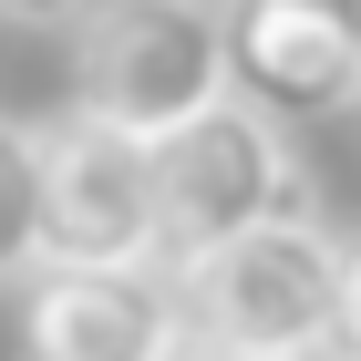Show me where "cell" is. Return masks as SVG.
I'll return each mask as SVG.
<instances>
[{"label": "cell", "mask_w": 361, "mask_h": 361, "mask_svg": "<svg viewBox=\"0 0 361 361\" xmlns=\"http://www.w3.org/2000/svg\"><path fill=\"white\" fill-rule=\"evenodd\" d=\"M227 104V0H93L73 21V114L166 145Z\"/></svg>", "instance_id": "6da1fadb"}, {"label": "cell", "mask_w": 361, "mask_h": 361, "mask_svg": "<svg viewBox=\"0 0 361 361\" xmlns=\"http://www.w3.org/2000/svg\"><path fill=\"white\" fill-rule=\"evenodd\" d=\"M155 207H166V269H196L248 227L310 217V176L289 155V124L227 93L155 145Z\"/></svg>", "instance_id": "7a4b0ae2"}, {"label": "cell", "mask_w": 361, "mask_h": 361, "mask_svg": "<svg viewBox=\"0 0 361 361\" xmlns=\"http://www.w3.org/2000/svg\"><path fill=\"white\" fill-rule=\"evenodd\" d=\"M341 248H351V238H331L320 217H279V227L227 238L217 258L176 269L186 331L238 341V351H269V361H331V331H341Z\"/></svg>", "instance_id": "3957f363"}, {"label": "cell", "mask_w": 361, "mask_h": 361, "mask_svg": "<svg viewBox=\"0 0 361 361\" xmlns=\"http://www.w3.org/2000/svg\"><path fill=\"white\" fill-rule=\"evenodd\" d=\"M52 166V269H166V207H155V145L93 114H62L42 135Z\"/></svg>", "instance_id": "277c9868"}, {"label": "cell", "mask_w": 361, "mask_h": 361, "mask_svg": "<svg viewBox=\"0 0 361 361\" xmlns=\"http://www.w3.org/2000/svg\"><path fill=\"white\" fill-rule=\"evenodd\" d=\"M227 93L279 124L361 104V11L351 0H227Z\"/></svg>", "instance_id": "5b68a950"}, {"label": "cell", "mask_w": 361, "mask_h": 361, "mask_svg": "<svg viewBox=\"0 0 361 361\" xmlns=\"http://www.w3.org/2000/svg\"><path fill=\"white\" fill-rule=\"evenodd\" d=\"M176 341V269H42L21 300V361H166Z\"/></svg>", "instance_id": "8992f818"}, {"label": "cell", "mask_w": 361, "mask_h": 361, "mask_svg": "<svg viewBox=\"0 0 361 361\" xmlns=\"http://www.w3.org/2000/svg\"><path fill=\"white\" fill-rule=\"evenodd\" d=\"M42 269H52V166H42V135L0 114V279Z\"/></svg>", "instance_id": "52a82bcc"}, {"label": "cell", "mask_w": 361, "mask_h": 361, "mask_svg": "<svg viewBox=\"0 0 361 361\" xmlns=\"http://www.w3.org/2000/svg\"><path fill=\"white\" fill-rule=\"evenodd\" d=\"M331 361H361V238L341 248V331H331Z\"/></svg>", "instance_id": "ba28073f"}, {"label": "cell", "mask_w": 361, "mask_h": 361, "mask_svg": "<svg viewBox=\"0 0 361 361\" xmlns=\"http://www.w3.org/2000/svg\"><path fill=\"white\" fill-rule=\"evenodd\" d=\"M93 0H0V21H21V31H62V21H83Z\"/></svg>", "instance_id": "9c48e42d"}, {"label": "cell", "mask_w": 361, "mask_h": 361, "mask_svg": "<svg viewBox=\"0 0 361 361\" xmlns=\"http://www.w3.org/2000/svg\"><path fill=\"white\" fill-rule=\"evenodd\" d=\"M166 361H269V351H238V341H207V331H186Z\"/></svg>", "instance_id": "30bf717a"}, {"label": "cell", "mask_w": 361, "mask_h": 361, "mask_svg": "<svg viewBox=\"0 0 361 361\" xmlns=\"http://www.w3.org/2000/svg\"><path fill=\"white\" fill-rule=\"evenodd\" d=\"M351 11H361V0H351Z\"/></svg>", "instance_id": "8fae6325"}, {"label": "cell", "mask_w": 361, "mask_h": 361, "mask_svg": "<svg viewBox=\"0 0 361 361\" xmlns=\"http://www.w3.org/2000/svg\"><path fill=\"white\" fill-rule=\"evenodd\" d=\"M351 114H361V104H351Z\"/></svg>", "instance_id": "7c38bea8"}]
</instances>
